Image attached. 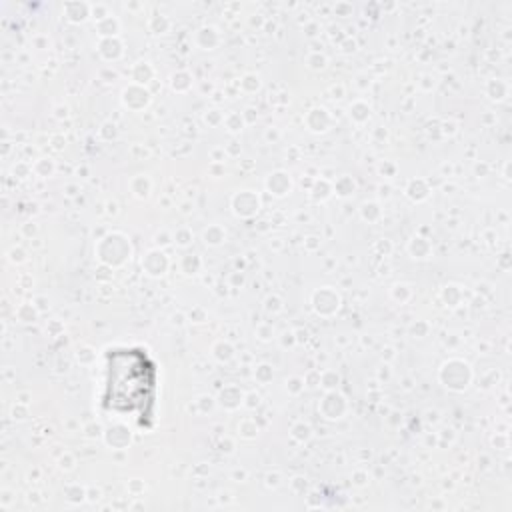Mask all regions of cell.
Returning <instances> with one entry per match:
<instances>
[{
	"instance_id": "obj_1",
	"label": "cell",
	"mask_w": 512,
	"mask_h": 512,
	"mask_svg": "<svg viewBox=\"0 0 512 512\" xmlns=\"http://www.w3.org/2000/svg\"><path fill=\"white\" fill-rule=\"evenodd\" d=\"M158 370L142 348H114L106 354V380L102 406L128 414L148 428L154 418Z\"/></svg>"
}]
</instances>
